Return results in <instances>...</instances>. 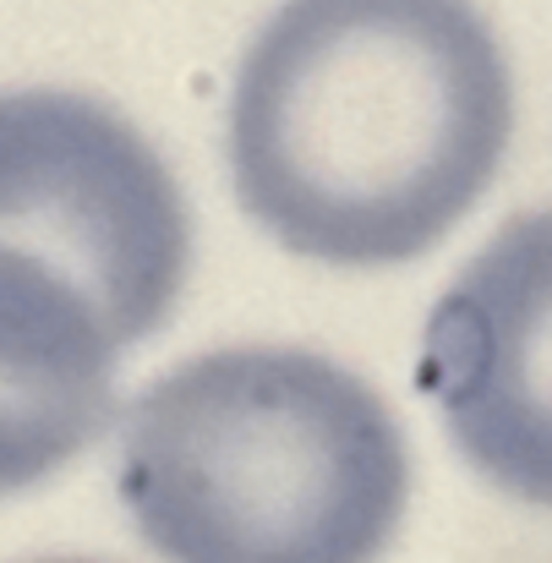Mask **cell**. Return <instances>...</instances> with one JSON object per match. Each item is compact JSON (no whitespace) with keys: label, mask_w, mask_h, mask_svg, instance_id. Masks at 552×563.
<instances>
[{"label":"cell","mask_w":552,"mask_h":563,"mask_svg":"<svg viewBox=\"0 0 552 563\" xmlns=\"http://www.w3.org/2000/svg\"><path fill=\"white\" fill-rule=\"evenodd\" d=\"M515 77L471 0H285L230 88V181L257 230L329 268L432 252L493 187Z\"/></svg>","instance_id":"6da1fadb"},{"label":"cell","mask_w":552,"mask_h":563,"mask_svg":"<svg viewBox=\"0 0 552 563\" xmlns=\"http://www.w3.org/2000/svg\"><path fill=\"white\" fill-rule=\"evenodd\" d=\"M0 246L60 268L126 351L181 301L191 213L159 148L121 110L71 88H5Z\"/></svg>","instance_id":"3957f363"},{"label":"cell","mask_w":552,"mask_h":563,"mask_svg":"<svg viewBox=\"0 0 552 563\" xmlns=\"http://www.w3.org/2000/svg\"><path fill=\"white\" fill-rule=\"evenodd\" d=\"M115 482L165 563H377L410 504V454L351 367L224 345L132 399Z\"/></svg>","instance_id":"7a4b0ae2"},{"label":"cell","mask_w":552,"mask_h":563,"mask_svg":"<svg viewBox=\"0 0 552 563\" xmlns=\"http://www.w3.org/2000/svg\"><path fill=\"white\" fill-rule=\"evenodd\" d=\"M421 383L493 487L552 509V208L509 219L443 290Z\"/></svg>","instance_id":"277c9868"},{"label":"cell","mask_w":552,"mask_h":563,"mask_svg":"<svg viewBox=\"0 0 552 563\" xmlns=\"http://www.w3.org/2000/svg\"><path fill=\"white\" fill-rule=\"evenodd\" d=\"M33 563H99V559H33Z\"/></svg>","instance_id":"8992f818"},{"label":"cell","mask_w":552,"mask_h":563,"mask_svg":"<svg viewBox=\"0 0 552 563\" xmlns=\"http://www.w3.org/2000/svg\"><path fill=\"white\" fill-rule=\"evenodd\" d=\"M115 362L121 345L71 279L0 246V498L49 482L110 427Z\"/></svg>","instance_id":"5b68a950"}]
</instances>
